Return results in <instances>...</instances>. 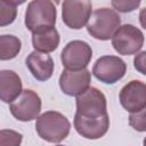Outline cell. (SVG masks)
Instances as JSON below:
<instances>
[{
  "label": "cell",
  "instance_id": "18",
  "mask_svg": "<svg viewBox=\"0 0 146 146\" xmlns=\"http://www.w3.org/2000/svg\"><path fill=\"white\" fill-rule=\"evenodd\" d=\"M23 136L18 131L11 129H1L0 146H21Z\"/></svg>",
  "mask_w": 146,
  "mask_h": 146
},
{
  "label": "cell",
  "instance_id": "14",
  "mask_svg": "<svg viewBox=\"0 0 146 146\" xmlns=\"http://www.w3.org/2000/svg\"><path fill=\"white\" fill-rule=\"evenodd\" d=\"M19 75L11 70L0 71V98L3 103L11 104L23 92Z\"/></svg>",
  "mask_w": 146,
  "mask_h": 146
},
{
  "label": "cell",
  "instance_id": "16",
  "mask_svg": "<svg viewBox=\"0 0 146 146\" xmlns=\"http://www.w3.org/2000/svg\"><path fill=\"white\" fill-rule=\"evenodd\" d=\"M22 49V41L11 34H2L0 36V59L9 60L15 58Z\"/></svg>",
  "mask_w": 146,
  "mask_h": 146
},
{
  "label": "cell",
  "instance_id": "20",
  "mask_svg": "<svg viewBox=\"0 0 146 146\" xmlns=\"http://www.w3.org/2000/svg\"><path fill=\"white\" fill-rule=\"evenodd\" d=\"M112 7L120 13H130L140 6L139 0H113L111 1Z\"/></svg>",
  "mask_w": 146,
  "mask_h": 146
},
{
  "label": "cell",
  "instance_id": "13",
  "mask_svg": "<svg viewBox=\"0 0 146 146\" xmlns=\"http://www.w3.org/2000/svg\"><path fill=\"white\" fill-rule=\"evenodd\" d=\"M25 64L33 78L38 81H47L52 76L54 60L48 54L34 50L27 55Z\"/></svg>",
  "mask_w": 146,
  "mask_h": 146
},
{
  "label": "cell",
  "instance_id": "1",
  "mask_svg": "<svg viewBox=\"0 0 146 146\" xmlns=\"http://www.w3.org/2000/svg\"><path fill=\"white\" fill-rule=\"evenodd\" d=\"M35 130L41 139L48 143H60L68 136L71 123L64 114L47 111L36 119Z\"/></svg>",
  "mask_w": 146,
  "mask_h": 146
},
{
  "label": "cell",
  "instance_id": "2",
  "mask_svg": "<svg viewBox=\"0 0 146 146\" xmlns=\"http://www.w3.org/2000/svg\"><path fill=\"white\" fill-rule=\"evenodd\" d=\"M121 26V17L120 15L111 8L103 7L96 9L88 24H87V31L88 33L102 41H106L112 39L116 30Z\"/></svg>",
  "mask_w": 146,
  "mask_h": 146
},
{
  "label": "cell",
  "instance_id": "15",
  "mask_svg": "<svg viewBox=\"0 0 146 146\" xmlns=\"http://www.w3.org/2000/svg\"><path fill=\"white\" fill-rule=\"evenodd\" d=\"M59 33L55 26L32 32V46L36 51L44 54L55 51L59 46Z\"/></svg>",
  "mask_w": 146,
  "mask_h": 146
},
{
  "label": "cell",
  "instance_id": "9",
  "mask_svg": "<svg viewBox=\"0 0 146 146\" xmlns=\"http://www.w3.org/2000/svg\"><path fill=\"white\" fill-rule=\"evenodd\" d=\"M92 3L88 0H66L62 3V19L73 30H80L91 17Z\"/></svg>",
  "mask_w": 146,
  "mask_h": 146
},
{
  "label": "cell",
  "instance_id": "5",
  "mask_svg": "<svg viewBox=\"0 0 146 146\" xmlns=\"http://www.w3.org/2000/svg\"><path fill=\"white\" fill-rule=\"evenodd\" d=\"M92 58V49L86 41L73 40L66 43L60 52V60L66 70L79 71L87 68Z\"/></svg>",
  "mask_w": 146,
  "mask_h": 146
},
{
  "label": "cell",
  "instance_id": "19",
  "mask_svg": "<svg viewBox=\"0 0 146 146\" xmlns=\"http://www.w3.org/2000/svg\"><path fill=\"white\" fill-rule=\"evenodd\" d=\"M129 124L136 131L145 132L146 131V107L139 112L130 113L129 115Z\"/></svg>",
  "mask_w": 146,
  "mask_h": 146
},
{
  "label": "cell",
  "instance_id": "8",
  "mask_svg": "<svg viewBox=\"0 0 146 146\" xmlns=\"http://www.w3.org/2000/svg\"><path fill=\"white\" fill-rule=\"evenodd\" d=\"M76 112L86 117H99L107 114V102L105 95L97 88L90 87L76 96Z\"/></svg>",
  "mask_w": 146,
  "mask_h": 146
},
{
  "label": "cell",
  "instance_id": "22",
  "mask_svg": "<svg viewBox=\"0 0 146 146\" xmlns=\"http://www.w3.org/2000/svg\"><path fill=\"white\" fill-rule=\"evenodd\" d=\"M139 23L146 30V7L140 9V11H139Z\"/></svg>",
  "mask_w": 146,
  "mask_h": 146
},
{
  "label": "cell",
  "instance_id": "11",
  "mask_svg": "<svg viewBox=\"0 0 146 146\" xmlns=\"http://www.w3.org/2000/svg\"><path fill=\"white\" fill-rule=\"evenodd\" d=\"M91 73L89 70L83 68L79 71H72L64 68L59 76V87L62 91L67 96H79L90 88Z\"/></svg>",
  "mask_w": 146,
  "mask_h": 146
},
{
  "label": "cell",
  "instance_id": "24",
  "mask_svg": "<svg viewBox=\"0 0 146 146\" xmlns=\"http://www.w3.org/2000/svg\"><path fill=\"white\" fill-rule=\"evenodd\" d=\"M56 146H64V145H56Z\"/></svg>",
  "mask_w": 146,
  "mask_h": 146
},
{
  "label": "cell",
  "instance_id": "17",
  "mask_svg": "<svg viewBox=\"0 0 146 146\" xmlns=\"http://www.w3.org/2000/svg\"><path fill=\"white\" fill-rule=\"evenodd\" d=\"M24 1L16 0H0V25L6 26L11 24L17 15V6Z\"/></svg>",
  "mask_w": 146,
  "mask_h": 146
},
{
  "label": "cell",
  "instance_id": "7",
  "mask_svg": "<svg viewBox=\"0 0 146 146\" xmlns=\"http://www.w3.org/2000/svg\"><path fill=\"white\" fill-rule=\"evenodd\" d=\"M9 110L16 120L22 122L32 121L40 116L41 98L35 91L24 89L21 96L9 105Z\"/></svg>",
  "mask_w": 146,
  "mask_h": 146
},
{
  "label": "cell",
  "instance_id": "21",
  "mask_svg": "<svg viewBox=\"0 0 146 146\" xmlns=\"http://www.w3.org/2000/svg\"><path fill=\"white\" fill-rule=\"evenodd\" d=\"M133 66L139 73L146 75V50L145 51H140L135 56Z\"/></svg>",
  "mask_w": 146,
  "mask_h": 146
},
{
  "label": "cell",
  "instance_id": "3",
  "mask_svg": "<svg viewBox=\"0 0 146 146\" xmlns=\"http://www.w3.org/2000/svg\"><path fill=\"white\" fill-rule=\"evenodd\" d=\"M57 10L50 0H33L29 2L25 11V26L34 32L46 27H54L56 24Z\"/></svg>",
  "mask_w": 146,
  "mask_h": 146
},
{
  "label": "cell",
  "instance_id": "6",
  "mask_svg": "<svg viewBox=\"0 0 146 146\" xmlns=\"http://www.w3.org/2000/svg\"><path fill=\"white\" fill-rule=\"evenodd\" d=\"M127 72L125 62L119 56L106 55L99 57L92 67L94 76L103 83L113 84L121 80Z\"/></svg>",
  "mask_w": 146,
  "mask_h": 146
},
{
  "label": "cell",
  "instance_id": "12",
  "mask_svg": "<svg viewBox=\"0 0 146 146\" xmlns=\"http://www.w3.org/2000/svg\"><path fill=\"white\" fill-rule=\"evenodd\" d=\"M73 123L80 136L87 139H99L108 131L110 116L108 114H105L99 117H86L75 113Z\"/></svg>",
  "mask_w": 146,
  "mask_h": 146
},
{
  "label": "cell",
  "instance_id": "10",
  "mask_svg": "<svg viewBox=\"0 0 146 146\" xmlns=\"http://www.w3.org/2000/svg\"><path fill=\"white\" fill-rule=\"evenodd\" d=\"M121 106L130 112L136 113L146 107V83L139 80H131L122 87L119 94Z\"/></svg>",
  "mask_w": 146,
  "mask_h": 146
},
{
  "label": "cell",
  "instance_id": "4",
  "mask_svg": "<svg viewBox=\"0 0 146 146\" xmlns=\"http://www.w3.org/2000/svg\"><path fill=\"white\" fill-rule=\"evenodd\" d=\"M143 32L132 24L121 25L112 36V46L119 55L129 56L137 54L144 44Z\"/></svg>",
  "mask_w": 146,
  "mask_h": 146
},
{
  "label": "cell",
  "instance_id": "23",
  "mask_svg": "<svg viewBox=\"0 0 146 146\" xmlns=\"http://www.w3.org/2000/svg\"><path fill=\"white\" fill-rule=\"evenodd\" d=\"M143 146H146V137H145L144 140H143Z\"/></svg>",
  "mask_w": 146,
  "mask_h": 146
}]
</instances>
